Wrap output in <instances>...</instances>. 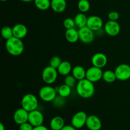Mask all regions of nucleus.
<instances>
[{
  "label": "nucleus",
  "instance_id": "bb28decb",
  "mask_svg": "<svg viewBox=\"0 0 130 130\" xmlns=\"http://www.w3.org/2000/svg\"><path fill=\"white\" fill-rule=\"evenodd\" d=\"M1 36L5 40H8L10 38L13 36V28L10 26H4L1 29Z\"/></svg>",
  "mask_w": 130,
  "mask_h": 130
},
{
  "label": "nucleus",
  "instance_id": "1a4fd4ad",
  "mask_svg": "<svg viewBox=\"0 0 130 130\" xmlns=\"http://www.w3.org/2000/svg\"><path fill=\"white\" fill-rule=\"evenodd\" d=\"M103 73L101 68L92 66L86 70V79L93 83L97 82L102 79Z\"/></svg>",
  "mask_w": 130,
  "mask_h": 130
},
{
  "label": "nucleus",
  "instance_id": "c85d7f7f",
  "mask_svg": "<svg viewBox=\"0 0 130 130\" xmlns=\"http://www.w3.org/2000/svg\"><path fill=\"white\" fill-rule=\"evenodd\" d=\"M63 25L65 29H70L72 28H76V24H75L74 19L71 18H66L63 22Z\"/></svg>",
  "mask_w": 130,
  "mask_h": 130
},
{
  "label": "nucleus",
  "instance_id": "2eb2a0df",
  "mask_svg": "<svg viewBox=\"0 0 130 130\" xmlns=\"http://www.w3.org/2000/svg\"><path fill=\"white\" fill-rule=\"evenodd\" d=\"M86 126L89 130H100L102 126V121L98 116L90 115L88 116Z\"/></svg>",
  "mask_w": 130,
  "mask_h": 130
},
{
  "label": "nucleus",
  "instance_id": "4468645a",
  "mask_svg": "<svg viewBox=\"0 0 130 130\" xmlns=\"http://www.w3.org/2000/svg\"><path fill=\"white\" fill-rule=\"evenodd\" d=\"M108 62L106 55L102 52L95 54L91 57V63L93 66L102 69L107 65Z\"/></svg>",
  "mask_w": 130,
  "mask_h": 130
},
{
  "label": "nucleus",
  "instance_id": "423d86ee",
  "mask_svg": "<svg viewBox=\"0 0 130 130\" xmlns=\"http://www.w3.org/2000/svg\"><path fill=\"white\" fill-rule=\"evenodd\" d=\"M115 73L117 80L126 81L130 79V65L128 64H121L116 68Z\"/></svg>",
  "mask_w": 130,
  "mask_h": 130
},
{
  "label": "nucleus",
  "instance_id": "7c9ffc66",
  "mask_svg": "<svg viewBox=\"0 0 130 130\" xmlns=\"http://www.w3.org/2000/svg\"><path fill=\"white\" fill-rule=\"evenodd\" d=\"M65 99L66 98H63V97L60 96L59 95L57 96L55 98V99L53 100V104L55 107H60L63 106L65 104Z\"/></svg>",
  "mask_w": 130,
  "mask_h": 130
},
{
  "label": "nucleus",
  "instance_id": "7ed1b4c3",
  "mask_svg": "<svg viewBox=\"0 0 130 130\" xmlns=\"http://www.w3.org/2000/svg\"><path fill=\"white\" fill-rule=\"evenodd\" d=\"M21 106L29 112L37 110L38 107V98L31 93L25 94L22 98Z\"/></svg>",
  "mask_w": 130,
  "mask_h": 130
},
{
  "label": "nucleus",
  "instance_id": "ddd939ff",
  "mask_svg": "<svg viewBox=\"0 0 130 130\" xmlns=\"http://www.w3.org/2000/svg\"><path fill=\"white\" fill-rule=\"evenodd\" d=\"M29 112L23 108L22 107L17 109L13 113L14 122L18 125H20L23 123L28 122L29 120Z\"/></svg>",
  "mask_w": 130,
  "mask_h": 130
},
{
  "label": "nucleus",
  "instance_id": "412c9836",
  "mask_svg": "<svg viewBox=\"0 0 130 130\" xmlns=\"http://www.w3.org/2000/svg\"><path fill=\"white\" fill-rule=\"evenodd\" d=\"M71 73L74 76L75 79L77 81H79V80H81L83 79H86V70L83 66H80V65H77V66H74L72 68Z\"/></svg>",
  "mask_w": 130,
  "mask_h": 130
},
{
  "label": "nucleus",
  "instance_id": "393cba45",
  "mask_svg": "<svg viewBox=\"0 0 130 130\" xmlns=\"http://www.w3.org/2000/svg\"><path fill=\"white\" fill-rule=\"evenodd\" d=\"M102 79L107 83H113L117 80L115 71L110 70H105L103 73Z\"/></svg>",
  "mask_w": 130,
  "mask_h": 130
},
{
  "label": "nucleus",
  "instance_id": "f8f14e48",
  "mask_svg": "<svg viewBox=\"0 0 130 130\" xmlns=\"http://www.w3.org/2000/svg\"><path fill=\"white\" fill-rule=\"evenodd\" d=\"M28 122L31 124L34 127L43 125L44 122V115L43 113L38 109L31 111L29 113Z\"/></svg>",
  "mask_w": 130,
  "mask_h": 130
},
{
  "label": "nucleus",
  "instance_id": "0eeeda50",
  "mask_svg": "<svg viewBox=\"0 0 130 130\" xmlns=\"http://www.w3.org/2000/svg\"><path fill=\"white\" fill-rule=\"evenodd\" d=\"M88 115L84 111H79L76 112L71 119V125L75 128L81 129L86 126Z\"/></svg>",
  "mask_w": 130,
  "mask_h": 130
},
{
  "label": "nucleus",
  "instance_id": "e433bc0d",
  "mask_svg": "<svg viewBox=\"0 0 130 130\" xmlns=\"http://www.w3.org/2000/svg\"><path fill=\"white\" fill-rule=\"evenodd\" d=\"M22 2H24V3H30L32 2V1H34V0H20Z\"/></svg>",
  "mask_w": 130,
  "mask_h": 130
},
{
  "label": "nucleus",
  "instance_id": "f704fd0d",
  "mask_svg": "<svg viewBox=\"0 0 130 130\" xmlns=\"http://www.w3.org/2000/svg\"><path fill=\"white\" fill-rule=\"evenodd\" d=\"M33 130H48V129L44 125H41V126L34 127Z\"/></svg>",
  "mask_w": 130,
  "mask_h": 130
},
{
  "label": "nucleus",
  "instance_id": "f3484780",
  "mask_svg": "<svg viewBox=\"0 0 130 130\" xmlns=\"http://www.w3.org/2000/svg\"><path fill=\"white\" fill-rule=\"evenodd\" d=\"M67 7V1L66 0H51V8L56 13H62Z\"/></svg>",
  "mask_w": 130,
  "mask_h": 130
},
{
  "label": "nucleus",
  "instance_id": "473e14b6",
  "mask_svg": "<svg viewBox=\"0 0 130 130\" xmlns=\"http://www.w3.org/2000/svg\"><path fill=\"white\" fill-rule=\"evenodd\" d=\"M34 126L29 122L19 125V130H33Z\"/></svg>",
  "mask_w": 130,
  "mask_h": 130
},
{
  "label": "nucleus",
  "instance_id": "c756f323",
  "mask_svg": "<svg viewBox=\"0 0 130 130\" xmlns=\"http://www.w3.org/2000/svg\"><path fill=\"white\" fill-rule=\"evenodd\" d=\"M62 62V61L60 57H58V56H53L50 60L49 65L52 67L54 68L57 69Z\"/></svg>",
  "mask_w": 130,
  "mask_h": 130
},
{
  "label": "nucleus",
  "instance_id": "4c0bfd02",
  "mask_svg": "<svg viewBox=\"0 0 130 130\" xmlns=\"http://www.w3.org/2000/svg\"><path fill=\"white\" fill-rule=\"evenodd\" d=\"M1 1H2V2H5V1H6L7 0H1Z\"/></svg>",
  "mask_w": 130,
  "mask_h": 130
},
{
  "label": "nucleus",
  "instance_id": "cd10ccee",
  "mask_svg": "<svg viewBox=\"0 0 130 130\" xmlns=\"http://www.w3.org/2000/svg\"><path fill=\"white\" fill-rule=\"evenodd\" d=\"M76 80L75 79L74 76L72 75V74H70V75H67V76H65V79H64V84H66L67 85L69 86L70 87L72 88L74 87H75L77 84L76 83Z\"/></svg>",
  "mask_w": 130,
  "mask_h": 130
},
{
  "label": "nucleus",
  "instance_id": "72a5a7b5",
  "mask_svg": "<svg viewBox=\"0 0 130 130\" xmlns=\"http://www.w3.org/2000/svg\"><path fill=\"white\" fill-rule=\"evenodd\" d=\"M61 130H77V129L75 128L72 125H65L64 127Z\"/></svg>",
  "mask_w": 130,
  "mask_h": 130
},
{
  "label": "nucleus",
  "instance_id": "4be33fe9",
  "mask_svg": "<svg viewBox=\"0 0 130 130\" xmlns=\"http://www.w3.org/2000/svg\"><path fill=\"white\" fill-rule=\"evenodd\" d=\"M88 18V17H87L85 14H83V13L80 12L79 14H76V16L74 17V19L75 24H76V26L78 29L86 26Z\"/></svg>",
  "mask_w": 130,
  "mask_h": 130
},
{
  "label": "nucleus",
  "instance_id": "2f4dec72",
  "mask_svg": "<svg viewBox=\"0 0 130 130\" xmlns=\"http://www.w3.org/2000/svg\"><path fill=\"white\" fill-rule=\"evenodd\" d=\"M108 18L109 20H112V21H118L119 18V14L118 11H112L109 13L108 14Z\"/></svg>",
  "mask_w": 130,
  "mask_h": 130
},
{
  "label": "nucleus",
  "instance_id": "aec40b11",
  "mask_svg": "<svg viewBox=\"0 0 130 130\" xmlns=\"http://www.w3.org/2000/svg\"><path fill=\"white\" fill-rule=\"evenodd\" d=\"M65 126V121L60 116H55L51 119L50 126L51 129L61 130Z\"/></svg>",
  "mask_w": 130,
  "mask_h": 130
},
{
  "label": "nucleus",
  "instance_id": "5701e85b",
  "mask_svg": "<svg viewBox=\"0 0 130 130\" xmlns=\"http://www.w3.org/2000/svg\"><path fill=\"white\" fill-rule=\"evenodd\" d=\"M57 93L58 95L61 97L66 98L69 96L72 92V88L69 86L67 85L66 84H63L62 85H60L57 89Z\"/></svg>",
  "mask_w": 130,
  "mask_h": 130
},
{
  "label": "nucleus",
  "instance_id": "a878e982",
  "mask_svg": "<svg viewBox=\"0 0 130 130\" xmlns=\"http://www.w3.org/2000/svg\"><path fill=\"white\" fill-rule=\"evenodd\" d=\"M77 8L80 12L85 14L90 10V3L88 0H79L77 3Z\"/></svg>",
  "mask_w": 130,
  "mask_h": 130
},
{
  "label": "nucleus",
  "instance_id": "9b49d317",
  "mask_svg": "<svg viewBox=\"0 0 130 130\" xmlns=\"http://www.w3.org/2000/svg\"><path fill=\"white\" fill-rule=\"evenodd\" d=\"M104 22L101 17L97 15H91L88 18L86 26L94 32L99 31L104 27Z\"/></svg>",
  "mask_w": 130,
  "mask_h": 130
},
{
  "label": "nucleus",
  "instance_id": "f257e3e1",
  "mask_svg": "<svg viewBox=\"0 0 130 130\" xmlns=\"http://www.w3.org/2000/svg\"><path fill=\"white\" fill-rule=\"evenodd\" d=\"M76 89L77 94L81 98L85 99L91 98L95 92L94 83L91 82L86 79L77 81Z\"/></svg>",
  "mask_w": 130,
  "mask_h": 130
},
{
  "label": "nucleus",
  "instance_id": "a211bd4d",
  "mask_svg": "<svg viewBox=\"0 0 130 130\" xmlns=\"http://www.w3.org/2000/svg\"><path fill=\"white\" fill-rule=\"evenodd\" d=\"M73 68L72 67V64L70 62L67 61H62L60 66L57 69L58 71V74L62 75V76H67L70 75L72 73V70Z\"/></svg>",
  "mask_w": 130,
  "mask_h": 130
},
{
  "label": "nucleus",
  "instance_id": "dca6fc26",
  "mask_svg": "<svg viewBox=\"0 0 130 130\" xmlns=\"http://www.w3.org/2000/svg\"><path fill=\"white\" fill-rule=\"evenodd\" d=\"M12 28L14 37L22 40L25 38L27 34L28 29L24 24H17Z\"/></svg>",
  "mask_w": 130,
  "mask_h": 130
},
{
  "label": "nucleus",
  "instance_id": "ea45409f",
  "mask_svg": "<svg viewBox=\"0 0 130 130\" xmlns=\"http://www.w3.org/2000/svg\"><path fill=\"white\" fill-rule=\"evenodd\" d=\"M51 130H53V129H51Z\"/></svg>",
  "mask_w": 130,
  "mask_h": 130
},
{
  "label": "nucleus",
  "instance_id": "58836bf2",
  "mask_svg": "<svg viewBox=\"0 0 130 130\" xmlns=\"http://www.w3.org/2000/svg\"><path fill=\"white\" fill-rule=\"evenodd\" d=\"M66 1H68V0H66Z\"/></svg>",
  "mask_w": 130,
  "mask_h": 130
},
{
  "label": "nucleus",
  "instance_id": "39448f33",
  "mask_svg": "<svg viewBox=\"0 0 130 130\" xmlns=\"http://www.w3.org/2000/svg\"><path fill=\"white\" fill-rule=\"evenodd\" d=\"M58 73L57 69L49 65L43 69L41 77L43 82L46 85H52L56 82L58 78Z\"/></svg>",
  "mask_w": 130,
  "mask_h": 130
},
{
  "label": "nucleus",
  "instance_id": "c9c22d12",
  "mask_svg": "<svg viewBox=\"0 0 130 130\" xmlns=\"http://www.w3.org/2000/svg\"><path fill=\"white\" fill-rule=\"evenodd\" d=\"M0 130H5V126L3 123H0Z\"/></svg>",
  "mask_w": 130,
  "mask_h": 130
},
{
  "label": "nucleus",
  "instance_id": "9d476101",
  "mask_svg": "<svg viewBox=\"0 0 130 130\" xmlns=\"http://www.w3.org/2000/svg\"><path fill=\"white\" fill-rule=\"evenodd\" d=\"M105 33L110 36H116L121 31V26L118 21L108 20L104 25Z\"/></svg>",
  "mask_w": 130,
  "mask_h": 130
},
{
  "label": "nucleus",
  "instance_id": "6ab92c4d",
  "mask_svg": "<svg viewBox=\"0 0 130 130\" xmlns=\"http://www.w3.org/2000/svg\"><path fill=\"white\" fill-rule=\"evenodd\" d=\"M65 37H66V40L69 43H76L77 41L79 40L78 30H77L76 28L67 29L65 33Z\"/></svg>",
  "mask_w": 130,
  "mask_h": 130
},
{
  "label": "nucleus",
  "instance_id": "f03ea898",
  "mask_svg": "<svg viewBox=\"0 0 130 130\" xmlns=\"http://www.w3.org/2000/svg\"><path fill=\"white\" fill-rule=\"evenodd\" d=\"M5 47L7 52L13 56H20L24 50V44L22 40L14 36L6 41Z\"/></svg>",
  "mask_w": 130,
  "mask_h": 130
},
{
  "label": "nucleus",
  "instance_id": "6e6552de",
  "mask_svg": "<svg viewBox=\"0 0 130 130\" xmlns=\"http://www.w3.org/2000/svg\"><path fill=\"white\" fill-rule=\"evenodd\" d=\"M79 40L85 44H90L92 43L95 39V32L85 26L78 29Z\"/></svg>",
  "mask_w": 130,
  "mask_h": 130
},
{
  "label": "nucleus",
  "instance_id": "20e7f679",
  "mask_svg": "<svg viewBox=\"0 0 130 130\" xmlns=\"http://www.w3.org/2000/svg\"><path fill=\"white\" fill-rule=\"evenodd\" d=\"M39 96L44 102H53L57 96V90L50 85L42 87L39 91Z\"/></svg>",
  "mask_w": 130,
  "mask_h": 130
},
{
  "label": "nucleus",
  "instance_id": "b1692460",
  "mask_svg": "<svg viewBox=\"0 0 130 130\" xmlns=\"http://www.w3.org/2000/svg\"><path fill=\"white\" fill-rule=\"evenodd\" d=\"M35 6L39 10L46 11L51 8V0H34Z\"/></svg>",
  "mask_w": 130,
  "mask_h": 130
}]
</instances>
